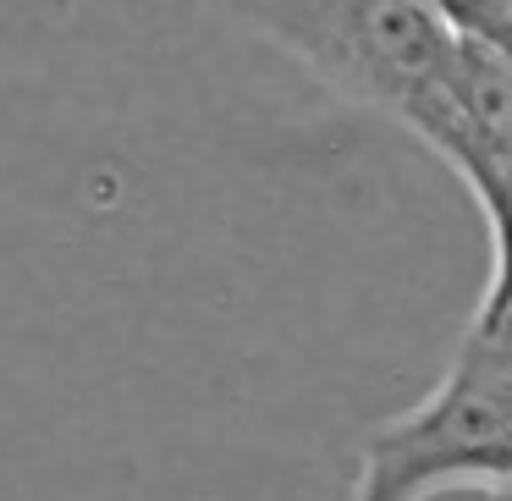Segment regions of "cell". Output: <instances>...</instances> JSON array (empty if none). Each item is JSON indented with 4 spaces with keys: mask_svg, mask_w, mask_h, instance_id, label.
Listing matches in <instances>:
<instances>
[{
    "mask_svg": "<svg viewBox=\"0 0 512 501\" xmlns=\"http://www.w3.org/2000/svg\"><path fill=\"white\" fill-rule=\"evenodd\" d=\"M325 89L424 138L452 100L463 28L435 0H215Z\"/></svg>",
    "mask_w": 512,
    "mask_h": 501,
    "instance_id": "6da1fadb",
    "label": "cell"
},
{
    "mask_svg": "<svg viewBox=\"0 0 512 501\" xmlns=\"http://www.w3.org/2000/svg\"><path fill=\"white\" fill-rule=\"evenodd\" d=\"M452 490L512 496V358L457 347L430 397L386 419L358 452L353 496L364 501Z\"/></svg>",
    "mask_w": 512,
    "mask_h": 501,
    "instance_id": "7a4b0ae2",
    "label": "cell"
},
{
    "mask_svg": "<svg viewBox=\"0 0 512 501\" xmlns=\"http://www.w3.org/2000/svg\"><path fill=\"white\" fill-rule=\"evenodd\" d=\"M435 160L468 166V160H512V45L490 34L457 39L452 56V100L446 116L419 138Z\"/></svg>",
    "mask_w": 512,
    "mask_h": 501,
    "instance_id": "3957f363",
    "label": "cell"
},
{
    "mask_svg": "<svg viewBox=\"0 0 512 501\" xmlns=\"http://www.w3.org/2000/svg\"><path fill=\"white\" fill-rule=\"evenodd\" d=\"M457 182L490 221V281L463 331V347L485 358H512V160H468L457 166Z\"/></svg>",
    "mask_w": 512,
    "mask_h": 501,
    "instance_id": "277c9868",
    "label": "cell"
},
{
    "mask_svg": "<svg viewBox=\"0 0 512 501\" xmlns=\"http://www.w3.org/2000/svg\"><path fill=\"white\" fill-rule=\"evenodd\" d=\"M507 45H512V28H507Z\"/></svg>",
    "mask_w": 512,
    "mask_h": 501,
    "instance_id": "5b68a950",
    "label": "cell"
},
{
    "mask_svg": "<svg viewBox=\"0 0 512 501\" xmlns=\"http://www.w3.org/2000/svg\"><path fill=\"white\" fill-rule=\"evenodd\" d=\"M507 6H512V0H507Z\"/></svg>",
    "mask_w": 512,
    "mask_h": 501,
    "instance_id": "8992f818",
    "label": "cell"
}]
</instances>
